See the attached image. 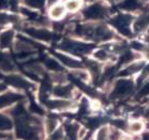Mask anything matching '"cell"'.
<instances>
[{"label":"cell","mask_w":149,"mask_h":140,"mask_svg":"<svg viewBox=\"0 0 149 140\" xmlns=\"http://www.w3.org/2000/svg\"><path fill=\"white\" fill-rule=\"evenodd\" d=\"M60 48L65 52L76 54V55H84L92 51L93 45L88 44L86 42L76 40H65L60 44Z\"/></svg>","instance_id":"obj_1"},{"label":"cell","mask_w":149,"mask_h":140,"mask_svg":"<svg viewBox=\"0 0 149 140\" xmlns=\"http://www.w3.org/2000/svg\"><path fill=\"white\" fill-rule=\"evenodd\" d=\"M131 23H132V16L129 14H119L110 21V24L124 36H131Z\"/></svg>","instance_id":"obj_2"},{"label":"cell","mask_w":149,"mask_h":140,"mask_svg":"<svg viewBox=\"0 0 149 140\" xmlns=\"http://www.w3.org/2000/svg\"><path fill=\"white\" fill-rule=\"evenodd\" d=\"M133 89H134V83L131 80H127V79L118 80L115 85V89L112 91V97H116V98L127 97L133 92Z\"/></svg>","instance_id":"obj_3"},{"label":"cell","mask_w":149,"mask_h":140,"mask_svg":"<svg viewBox=\"0 0 149 140\" xmlns=\"http://www.w3.org/2000/svg\"><path fill=\"white\" fill-rule=\"evenodd\" d=\"M88 19H101L106 15V8L101 3H94L88 7L83 12Z\"/></svg>","instance_id":"obj_4"},{"label":"cell","mask_w":149,"mask_h":140,"mask_svg":"<svg viewBox=\"0 0 149 140\" xmlns=\"http://www.w3.org/2000/svg\"><path fill=\"white\" fill-rule=\"evenodd\" d=\"M113 37V33L110 29L103 25L93 27V33H92V40L97 41H107L110 40Z\"/></svg>","instance_id":"obj_5"},{"label":"cell","mask_w":149,"mask_h":140,"mask_svg":"<svg viewBox=\"0 0 149 140\" xmlns=\"http://www.w3.org/2000/svg\"><path fill=\"white\" fill-rule=\"evenodd\" d=\"M30 37H33L34 39H37V40L41 41H49L52 40L53 35L51 31H49L47 29H41V28H27L25 30Z\"/></svg>","instance_id":"obj_6"},{"label":"cell","mask_w":149,"mask_h":140,"mask_svg":"<svg viewBox=\"0 0 149 140\" xmlns=\"http://www.w3.org/2000/svg\"><path fill=\"white\" fill-rule=\"evenodd\" d=\"M45 106L52 110H67L72 107V103L68 99H48Z\"/></svg>","instance_id":"obj_7"},{"label":"cell","mask_w":149,"mask_h":140,"mask_svg":"<svg viewBox=\"0 0 149 140\" xmlns=\"http://www.w3.org/2000/svg\"><path fill=\"white\" fill-rule=\"evenodd\" d=\"M55 55L64 66L68 67V68H72V69H81L82 68V63L79 62L78 59L72 58L70 56L62 54V53H55Z\"/></svg>","instance_id":"obj_8"},{"label":"cell","mask_w":149,"mask_h":140,"mask_svg":"<svg viewBox=\"0 0 149 140\" xmlns=\"http://www.w3.org/2000/svg\"><path fill=\"white\" fill-rule=\"evenodd\" d=\"M23 97L22 95L19 94H16V93H11V92H7L4 94H1L0 95V109L1 108H6L13 105L14 103L19 101V99H22Z\"/></svg>","instance_id":"obj_9"},{"label":"cell","mask_w":149,"mask_h":140,"mask_svg":"<svg viewBox=\"0 0 149 140\" xmlns=\"http://www.w3.org/2000/svg\"><path fill=\"white\" fill-rule=\"evenodd\" d=\"M7 81L9 84H11L12 86H14L16 89H27L30 87V83L27 80H25L24 78L17 74H11L7 78Z\"/></svg>","instance_id":"obj_10"},{"label":"cell","mask_w":149,"mask_h":140,"mask_svg":"<svg viewBox=\"0 0 149 140\" xmlns=\"http://www.w3.org/2000/svg\"><path fill=\"white\" fill-rule=\"evenodd\" d=\"M53 94L61 99H68L72 96V87L70 85L58 84L53 89Z\"/></svg>","instance_id":"obj_11"},{"label":"cell","mask_w":149,"mask_h":140,"mask_svg":"<svg viewBox=\"0 0 149 140\" xmlns=\"http://www.w3.org/2000/svg\"><path fill=\"white\" fill-rule=\"evenodd\" d=\"M144 68V63L142 62H136V63H130L124 69L120 72V76H131V74H134L139 72L141 70Z\"/></svg>","instance_id":"obj_12"},{"label":"cell","mask_w":149,"mask_h":140,"mask_svg":"<svg viewBox=\"0 0 149 140\" xmlns=\"http://www.w3.org/2000/svg\"><path fill=\"white\" fill-rule=\"evenodd\" d=\"M127 129L129 130V133L132 134V135H135V136H138L143 133V130L145 129V124L144 122L139 121V120H134V121L130 122L127 124Z\"/></svg>","instance_id":"obj_13"},{"label":"cell","mask_w":149,"mask_h":140,"mask_svg":"<svg viewBox=\"0 0 149 140\" xmlns=\"http://www.w3.org/2000/svg\"><path fill=\"white\" fill-rule=\"evenodd\" d=\"M148 25H149V15L144 14L134 22V24H133V29L136 33H139V31H143L144 29H146L148 27Z\"/></svg>","instance_id":"obj_14"},{"label":"cell","mask_w":149,"mask_h":140,"mask_svg":"<svg viewBox=\"0 0 149 140\" xmlns=\"http://www.w3.org/2000/svg\"><path fill=\"white\" fill-rule=\"evenodd\" d=\"M141 7L138 0H122L119 3V8L124 11H135Z\"/></svg>","instance_id":"obj_15"},{"label":"cell","mask_w":149,"mask_h":140,"mask_svg":"<svg viewBox=\"0 0 149 140\" xmlns=\"http://www.w3.org/2000/svg\"><path fill=\"white\" fill-rule=\"evenodd\" d=\"M0 69L6 72H10L13 70V64L11 59L6 54H0Z\"/></svg>","instance_id":"obj_16"},{"label":"cell","mask_w":149,"mask_h":140,"mask_svg":"<svg viewBox=\"0 0 149 140\" xmlns=\"http://www.w3.org/2000/svg\"><path fill=\"white\" fill-rule=\"evenodd\" d=\"M13 40V31L12 30H7L0 35V45L2 48H8L12 43Z\"/></svg>","instance_id":"obj_17"},{"label":"cell","mask_w":149,"mask_h":140,"mask_svg":"<svg viewBox=\"0 0 149 140\" xmlns=\"http://www.w3.org/2000/svg\"><path fill=\"white\" fill-rule=\"evenodd\" d=\"M58 128V119L54 116V115H51L45 121V129L49 134H52L54 130Z\"/></svg>","instance_id":"obj_18"},{"label":"cell","mask_w":149,"mask_h":140,"mask_svg":"<svg viewBox=\"0 0 149 140\" xmlns=\"http://www.w3.org/2000/svg\"><path fill=\"white\" fill-rule=\"evenodd\" d=\"M94 140H109V128L107 126H101L95 133Z\"/></svg>","instance_id":"obj_19"},{"label":"cell","mask_w":149,"mask_h":140,"mask_svg":"<svg viewBox=\"0 0 149 140\" xmlns=\"http://www.w3.org/2000/svg\"><path fill=\"white\" fill-rule=\"evenodd\" d=\"M64 13H65V9H64V7L63 6H61V4L54 6V7L51 9V11H50V15H51V17L54 19H62Z\"/></svg>","instance_id":"obj_20"},{"label":"cell","mask_w":149,"mask_h":140,"mask_svg":"<svg viewBox=\"0 0 149 140\" xmlns=\"http://www.w3.org/2000/svg\"><path fill=\"white\" fill-rule=\"evenodd\" d=\"M94 57L97 60H100V62H105V60L109 59V57H110V52L106 48H102L94 53Z\"/></svg>","instance_id":"obj_21"},{"label":"cell","mask_w":149,"mask_h":140,"mask_svg":"<svg viewBox=\"0 0 149 140\" xmlns=\"http://www.w3.org/2000/svg\"><path fill=\"white\" fill-rule=\"evenodd\" d=\"M45 64L47 68H49V69L54 71V72H60V71H62V69H63L62 66H61L60 64L57 63L54 58H50V57H49V58L45 59Z\"/></svg>","instance_id":"obj_22"},{"label":"cell","mask_w":149,"mask_h":140,"mask_svg":"<svg viewBox=\"0 0 149 140\" xmlns=\"http://www.w3.org/2000/svg\"><path fill=\"white\" fill-rule=\"evenodd\" d=\"M12 125H13V124H12L11 120L8 118V116H6V115L0 113V132L11 129Z\"/></svg>","instance_id":"obj_23"},{"label":"cell","mask_w":149,"mask_h":140,"mask_svg":"<svg viewBox=\"0 0 149 140\" xmlns=\"http://www.w3.org/2000/svg\"><path fill=\"white\" fill-rule=\"evenodd\" d=\"M72 74H74V78L76 79V80L81 81V82H83V83H84L86 81H88L90 78L89 73H88L86 71H83V70H81V69H74Z\"/></svg>","instance_id":"obj_24"},{"label":"cell","mask_w":149,"mask_h":140,"mask_svg":"<svg viewBox=\"0 0 149 140\" xmlns=\"http://www.w3.org/2000/svg\"><path fill=\"white\" fill-rule=\"evenodd\" d=\"M134 60V54L132 52H124L120 57V64H130Z\"/></svg>","instance_id":"obj_25"},{"label":"cell","mask_w":149,"mask_h":140,"mask_svg":"<svg viewBox=\"0 0 149 140\" xmlns=\"http://www.w3.org/2000/svg\"><path fill=\"white\" fill-rule=\"evenodd\" d=\"M66 8L69 11H76L80 8V0H68L66 2Z\"/></svg>","instance_id":"obj_26"},{"label":"cell","mask_w":149,"mask_h":140,"mask_svg":"<svg viewBox=\"0 0 149 140\" xmlns=\"http://www.w3.org/2000/svg\"><path fill=\"white\" fill-rule=\"evenodd\" d=\"M149 96V81L146 82L145 84L142 86V89H139V92L137 94L138 98H144V97H147Z\"/></svg>","instance_id":"obj_27"},{"label":"cell","mask_w":149,"mask_h":140,"mask_svg":"<svg viewBox=\"0 0 149 140\" xmlns=\"http://www.w3.org/2000/svg\"><path fill=\"white\" fill-rule=\"evenodd\" d=\"M45 0H25L26 4L31 8H41L45 4Z\"/></svg>","instance_id":"obj_28"},{"label":"cell","mask_w":149,"mask_h":140,"mask_svg":"<svg viewBox=\"0 0 149 140\" xmlns=\"http://www.w3.org/2000/svg\"><path fill=\"white\" fill-rule=\"evenodd\" d=\"M149 77V64H147L146 66H144V68L142 69V73H141V77L138 78V83L143 82L145 79Z\"/></svg>","instance_id":"obj_29"},{"label":"cell","mask_w":149,"mask_h":140,"mask_svg":"<svg viewBox=\"0 0 149 140\" xmlns=\"http://www.w3.org/2000/svg\"><path fill=\"white\" fill-rule=\"evenodd\" d=\"M13 19H14L13 16H10V15H8L7 13H3V12H0V26L7 24V23L10 22V21L12 22Z\"/></svg>","instance_id":"obj_30"},{"label":"cell","mask_w":149,"mask_h":140,"mask_svg":"<svg viewBox=\"0 0 149 140\" xmlns=\"http://www.w3.org/2000/svg\"><path fill=\"white\" fill-rule=\"evenodd\" d=\"M30 110L33 111V112H35L36 114H43V112L45 111L42 110L39 106H37V105H35V103H33L31 106H30Z\"/></svg>","instance_id":"obj_31"},{"label":"cell","mask_w":149,"mask_h":140,"mask_svg":"<svg viewBox=\"0 0 149 140\" xmlns=\"http://www.w3.org/2000/svg\"><path fill=\"white\" fill-rule=\"evenodd\" d=\"M9 6V0H0V10L7 9Z\"/></svg>","instance_id":"obj_32"},{"label":"cell","mask_w":149,"mask_h":140,"mask_svg":"<svg viewBox=\"0 0 149 140\" xmlns=\"http://www.w3.org/2000/svg\"><path fill=\"white\" fill-rule=\"evenodd\" d=\"M120 140H134L132 136H129V135H122Z\"/></svg>","instance_id":"obj_33"},{"label":"cell","mask_w":149,"mask_h":140,"mask_svg":"<svg viewBox=\"0 0 149 140\" xmlns=\"http://www.w3.org/2000/svg\"><path fill=\"white\" fill-rule=\"evenodd\" d=\"M143 53H144L146 57L149 59V46H147V45H146V48H145V50L143 51Z\"/></svg>","instance_id":"obj_34"},{"label":"cell","mask_w":149,"mask_h":140,"mask_svg":"<svg viewBox=\"0 0 149 140\" xmlns=\"http://www.w3.org/2000/svg\"><path fill=\"white\" fill-rule=\"evenodd\" d=\"M54 1H56V0H49V2H50V3H52V2H54Z\"/></svg>","instance_id":"obj_35"},{"label":"cell","mask_w":149,"mask_h":140,"mask_svg":"<svg viewBox=\"0 0 149 140\" xmlns=\"http://www.w3.org/2000/svg\"><path fill=\"white\" fill-rule=\"evenodd\" d=\"M80 140H89V139H88V138H86V137H84V138H82V139H80Z\"/></svg>","instance_id":"obj_36"},{"label":"cell","mask_w":149,"mask_h":140,"mask_svg":"<svg viewBox=\"0 0 149 140\" xmlns=\"http://www.w3.org/2000/svg\"><path fill=\"white\" fill-rule=\"evenodd\" d=\"M148 36H149V25H148Z\"/></svg>","instance_id":"obj_37"}]
</instances>
